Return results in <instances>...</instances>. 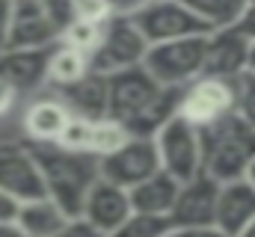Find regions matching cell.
I'll list each match as a JSON object with an SVG mask.
<instances>
[{
	"label": "cell",
	"instance_id": "21",
	"mask_svg": "<svg viewBox=\"0 0 255 237\" xmlns=\"http://www.w3.org/2000/svg\"><path fill=\"white\" fill-rule=\"evenodd\" d=\"M92 74V57L86 51H77L71 45H57L51 51V68H48V89H65L80 83Z\"/></svg>",
	"mask_w": 255,
	"mask_h": 237
},
{
	"label": "cell",
	"instance_id": "1",
	"mask_svg": "<svg viewBox=\"0 0 255 237\" xmlns=\"http://www.w3.org/2000/svg\"><path fill=\"white\" fill-rule=\"evenodd\" d=\"M110 80V118L122 121L130 136H157V130L178 116L181 89L160 86L145 65L119 71Z\"/></svg>",
	"mask_w": 255,
	"mask_h": 237
},
{
	"label": "cell",
	"instance_id": "26",
	"mask_svg": "<svg viewBox=\"0 0 255 237\" xmlns=\"http://www.w3.org/2000/svg\"><path fill=\"white\" fill-rule=\"evenodd\" d=\"M92 127H95L92 118L71 116V121H68V127H65V133H63V139H60L57 145H65V148H74V151H86V154H89Z\"/></svg>",
	"mask_w": 255,
	"mask_h": 237
},
{
	"label": "cell",
	"instance_id": "27",
	"mask_svg": "<svg viewBox=\"0 0 255 237\" xmlns=\"http://www.w3.org/2000/svg\"><path fill=\"white\" fill-rule=\"evenodd\" d=\"M238 116L255 127V74L238 77Z\"/></svg>",
	"mask_w": 255,
	"mask_h": 237
},
{
	"label": "cell",
	"instance_id": "15",
	"mask_svg": "<svg viewBox=\"0 0 255 237\" xmlns=\"http://www.w3.org/2000/svg\"><path fill=\"white\" fill-rule=\"evenodd\" d=\"M250 39L232 27L208 36V59H205V74L223 77V80H238L247 74L250 65Z\"/></svg>",
	"mask_w": 255,
	"mask_h": 237
},
{
	"label": "cell",
	"instance_id": "30",
	"mask_svg": "<svg viewBox=\"0 0 255 237\" xmlns=\"http://www.w3.org/2000/svg\"><path fill=\"white\" fill-rule=\"evenodd\" d=\"M18 211H21V202L15 196H9L6 190H0V226H15Z\"/></svg>",
	"mask_w": 255,
	"mask_h": 237
},
{
	"label": "cell",
	"instance_id": "4",
	"mask_svg": "<svg viewBox=\"0 0 255 237\" xmlns=\"http://www.w3.org/2000/svg\"><path fill=\"white\" fill-rule=\"evenodd\" d=\"M208 36H190L166 45H151L145 57V71L166 89H184L205 74Z\"/></svg>",
	"mask_w": 255,
	"mask_h": 237
},
{
	"label": "cell",
	"instance_id": "32",
	"mask_svg": "<svg viewBox=\"0 0 255 237\" xmlns=\"http://www.w3.org/2000/svg\"><path fill=\"white\" fill-rule=\"evenodd\" d=\"M77 9V18H107L104 0H71Z\"/></svg>",
	"mask_w": 255,
	"mask_h": 237
},
{
	"label": "cell",
	"instance_id": "6",
	"mask_svg": "<svg viewBox=\"0 0 255 237\" xmlns=\"http://www.w3.org/2000/svg\"><path fill=\"white\" fill-rule=\"evenodd\" d=\"M238 113V80H223L202 74L190 86L181 89L178 116L196 124L199 130L220 124L223 118Z\"/></svg>",
	"mask_w": 255,
	"mask_h": 237
},
{
	"label": "cell",
	"instance_id": "14",
	"mask_svg": "<svg viewBox=\"0 0 255 237\" xmlns=\"http://www.w3.org/2000/svg\"><path fill=\"white\" fill-rule=\"evenodd\" d=\"M133 214V202H130V190L107 181V178H98L83 202V211L80 217L86 223H92L101 235L113 237Z\"/></svg>",
	"mask_w": 255,
	"mask_h": 237
},
{
	"label": "cell",
	"instance_id": "36",
	"mask_svg": "<svg viewBox=\"0 0 255 237\" xmlns=\"http://www.w3.org/2000/svg\"><path fill=\"white\" fill-rule=\"evenodd\" d=\"M247 71H250V74H255V42L250 45V65H247Z\"/></svg>",
	"mask_w": 255,
	"mask_h": 237
},
{
	"label": "cell",
	"instance_id": "37",
	"mask_svg": "<svg viewBox=\"0 0 255 237\" xmlns=\"http://www.w3.org/2000/svg\"><path fill=\"white\" fill-rule=\"evenodd\" d=\"M238 237H255V220H253V223H250V226H247V229H244Z\"/></svg>",
	"mask_w": 255,
	"mask_h": 237
},
{
	"label": "cell",
	"instance_id": "25",
	"mask_svg": "<svg viewBox=\"0 0 255 237\" xmlns=\"http://www.w3.org/2000/svg\"><path fill=\"white\" fill-rule=\"evenodd\" d=\"M172 220L169 217H154V214H130L125 226L113 237H169Z\"/></svg>",
	"mask_w": 255,
	"mask_h": 237
},
{
	"label": "cell",
	"instance_id": "7",
	"mask_svg": "<svg viewBox=\"0 0 255 237\" xmlns=\"http://www.w3.org/2000/svg\"><path fill=\"white\" fill-rule=\"evenodd\" d=\"M148 42L142 36V30L136 27V21L128 18H107L101 45L92 54V74L101 77H113L119 71H130L145 65L148 57Z\"/></svg>",
	"mask_w": 255,
	"mask_h": 237
},
{
	"label": "cell",
	"instance_id": "5",
	"mask_svg": "<svg viewBox=\"0 0 255 237\" xmlns=\"http://www.w3.org/2000/svg\"><path fill=\"white\" fill-rule=\"evenodd\" d=\"M154 142H157L163 172H169L175 181L187 184L205 172V139H202V130L187 118H169L157 130Z\"/></svg>",
	"mask_w": 255,
	"mask_h": 237
},
{
	"label": "cell",
	"instance_id": "19",
	"mask_svg": "<svg viewBox=\"0 0 255 237\" xmlns=\"http://www.w3.org/2000/svg\"><path fill=\"white\" fill-rule=\"evenodd\" d=\"M68 220H71V214L63 205H57L51 196H39V199L21 202L15 226L27 237H57Z\"/></svg>",
	"mask_w": 255,
	"mask_h": 237
},
{
	"label": "cell",
	"instance_id": "22",
	"mask_svg": "<svg viewBox=\"0 0 255 237\" xmlns=\"http://www.w3.org/2000/svg\"><path fill=\"white\" fill-rule=\"evenodd\" d=\"M190 6V12L205 24L208 33H220V30H232L241 24L250 0H184Z\"/></svg>",
	"mask_w": 255,
	"mask_h": 237
},
{
	"label": "cell",
	"instance_id": "13",
	"mask_svg": "<svg viewBox=\"0 0 255 237\" xmlns=\"http://www.w3.org/2000/svg\"><path fill=\"white\" fill-rule=\"evenodd\" d=\"M51 51L54 48H39V51L6 48V51H0V83H6L24 101L42 95L48 89Z\"/></svg>",
	"mask_w": 255,
	"mask_h": 237
},
{
	"label": "cell",
	"instance_id": "9",
	"mask_svg": "<svg viewBox=\"0 0 255 237\" xmlns=\"http://www.w3.org/2000/svg\"><path fill=\"white\" fill-rule=\"evenodd\" d=\"M160 166V154H157V142L154 136H130L119 151H113L110 157L101 160V178L133 190L151 175H157Z\"/></svg>",
	"mask_w": 255,
	"mask_h": 237
},
{
	"label": "cell",
	"instance_id": "29",
	"mask_svg": "<svg viewBox=\"0 0 255 237\" xmlns=\"http://www.w3.org/2000/svg\"><path fill=\"white\" fill-rule=\"evenodd\" d=\"M57 237H107V235H101V232H98L92 223H86L83 217H71Z\"/></svg>",
	"mask_w": 255,
	"mask_h": 237
},
{
	"label": "cell",
	"instance_id": "10",
	"mask_svg": "<svg viewBox=\"0 0 255 237\" xmlns=\"http://www.w3.org/2000/svg\"><path fill=\"white\" fill-rule=\"evenodd\" d=\"M60 39H63V30L54 21V15H51L45 0H15L6 48L39 51V48H57Z\"/></svg>",
	"mask_w": 255,
	"mask_h": 237
},
{
	"label": "cell",
	"instance_id": "11",
	"mask_svg": "<svg viewBox=\"0 0 255 237\" xmlns=\"http://www.w3.org/2000/svg\"><path fill=\"white\" fill-rule=\"evenodd\" d=\"M0 190L18 202L48 196L33 148L24 139H0Z\"/></svg>",
	"mask_w": 255,
	"mask_h": 237
},
{
	"label": "cell",
	"instance_id": "20",
	"mask_svg": "<svg viewBox=\"0 0 255 237\" xmlns=\"http://www.w3.org/2000/svg\"><path fill=\"white\" fill-rule=\"evenodd\" d=\"M181 193V181L169 175V172H157L148 181H142L139 187L130 190V202L136 214H154V217H172L175 202Z\"/></svg>",
	"mask_w": 255,
	"mask_h": 237
},
{
	"label": "cell",
	"instance_id": "17",
	"mask_svg": "<svg viewBox=\"0 0 255 237\" xmlns=\"http://www.w3.org/2000/svg\"><path fill=\"white\" fill-rule=\"evenodd\" d=\"M255 220V187L247 178L226 181L220 184V199H217V217L214 226L229 237H238Z\"/></svg>",
	"mask_w": 255,
	"mask_h": 237
},
{
	"label": "cell",
	"instance_id": "18",
	"mask_svg": "<svg viewBox=\"0 0 255 237\" xmlns=\"http://www.w3.org/2000/svg\"><path fill=\"white\" fill-rule=\"evenodd\" d=\"M74 116L80 118H107L110 116V80L101 77V74H89L83 77L80 83L74 86H65V89H54Z\"/></svg>",
	"mask_w": 255,
	"mask_h": 237
},
{
	"label": "cell",
	"instance_id": "12",
	"mask_svg": "<svg viewBox=\"0 0 255 237\" xmlns=\"http://www.w3.org/2000/svg\"><path fill=\"white\" fill-rule=\"evenodd\" d=\"M71 110L63 98L51 89V92H42L30 101H24L21 107V133L30 145H57L63 139L65 127L71 121Z\"/></svg>",
	"mask_w": 255,
	"mask_h": 237
},
{
	"label": "cell",
	"instance_id": "33",
	"mask_svg": "<svg viewBox=\"0 0 255 237\" xmlns=\"http://www.w3.org/2000/svg\"><path fill=\"white\" fill-rule=\"evenodd\" d=\"M12 9H15V0H0V51H3V48H6V42H9Z\"/></svg>",
	"mask_w": 255,
	"mask_h": 237
},
{
	"label": "cell",
	"instance_id": "34",
	"mask_svg": "<svg viewBox=\"0 0 255 237\" xmlns=\"http://www.w3.org/2000/svg\"><path fill=\"white\" fill-rule=\"evenodd\" d=\"M238 30H241L250 42H255V0H250V6H247V12H244V18H241Z\"/></svg>",
	"mask_w": 255,
	"mask_h": 237
},
{
	"label": "cell",
	"instance_id": "16",
	"mask_svg": "<svg viewBox=\"0 0 255 237\" xmlns=\"http://www.w3.org/2000/svg\"><path fill=\"white\" fill-rule=\"evenodd\" d=\"M217 199H220V181L202 175L181 184L175 211H172V229L178 226H214L217 217Z\"/></svg>",
	"mask_w": 255,
	"mask_h": 237
},
{
	"label": "cell",
	"instance_id": "35",
	"mask_svg": "<svg viewBox=\"0 0 255 237\" xmlns=\"http://www.w3.org/2000/svg\"><path fill=\"white\" fill-rule=\"evenodd\" d=\"M0 237H27L18 226H0Z\"/></svg>",
	"mask_w": 255,
	"mask_h": 237
},
{
	"label": "cell",
	"instance_id": "38",
	"mask_svg": "<svg viewBox=\"0 0 255 237\" xmlns=\"http://www.w3.org/2000/svg\"><path fill=\"white\" fill-rule=\"evenodd\" d=\"M247 181L255 187V160H253V166H250V172H247Z\"/></svg>",
	"mask_w": 255,
	"mask_h": 237
},
{
	"label": "cell",
	"instance_id": "28",
	"mask_svg": "<svg viewBox=\"0 0 255 237\" xmlns=\"http://www.w3.org/2000/svg\"><path fill=\"white\" fill-rule=\"evenodd\" d=\"M148 3H151V0H104L107 18H128V21L139 18Z\"/></svg>",
	"mask_w": 255,
	"mask_h": 237
},
{
	"label": "cell",
	"instance_id": "2",
	"mask_svg": "<svg viewBox=\"0 0 255 237\" xmlns=\"http://www.w3.org/2000/svg\"><path fill=\"white\" fill-rule=\"evenodd\" d=\"M30 148L39 163L48 196L57 205H63L71 217H80L92 184L101 178V160L95 154L74 151L65 145H30Z\"/></svg>",
	"mask_w": 255,
	"mask_h": 237
},
{
	"label": "cell",
	"instance_id": "23",
	"mask_svg": "<svg viewBox=\"0 0 255 237\" xmlns=\"http://www.w3.org/2000/svg\"><path fill=\"white\" fill-rule=\"evenodd\" d=\"M128 139H130V130H128L122 121H116V118H110V116L98 118L95 127H92L89 154H95L98 160H104V157H110L113 151H119Z\"/></svg>",
	"mask_w": 255,
	"mask_h": 237
},
{
	"label": "cell",
	"instance_id": "24",
	"mask_svg": "<svg viewBox=\"0 0 255 237\" xmlns=\"http://www.w3.org/2000/svg\"><path fill=\"white\" fill-rule=\"evenodd\" d=\"M107 18H77L68 30L63 33V45H71L77 51H86L89 57L95 54V48L101 45Z\"/></svg>",
	"mask_w": 255,
	"mask_h": 237
},
{
	"label": "cell",
	"instance_id": "3",
	"mask_svg": "<svg viewBox=\"0 0 255 237\" xmlns=\"http://www.w3.org/2000/svg\"><path fill=\"white\" fill-rule=\"evenodd\" d=\"M205 139V175L214 181H238L247 178L250 166L255 160V127L244 118L229 116L214 127L202 130Z\"/></svg>",
	"mask_w": 255,
	"mask_h": 237
},
{
	"label": "cell",
	"instance_id": "8",
	"mask_svg": "<svg viewBox=\"0 0 255 237\" xmlns=\"http://www.w3.org/2000/svg\"><path fill=\"white\" fill-rule=\"evenodd\" d=\"M148 45H166L190 36H211L184 0H151L139 18H133Z\"/></svg>",
	"mask_w": 255,
	"mask_h": 237
},
{
	"label": "cell",
	"instance_id": "31",
	"mask_svg": "<svg viewBox=\"0 0 255 237\" xmlns=\"http://www.w3.org/2000/svg\"><path fill=\"white\" fill-rule=\"evenodd\" d=\"M169 237H229L226 232H220L217 226H178L172 229Z\"/></svg>",
	"mask_w": 255,
	"mask_h": 237
}]
</instances>
